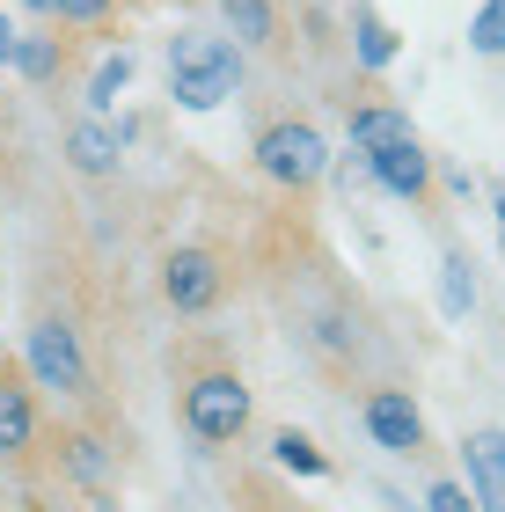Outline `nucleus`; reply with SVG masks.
Here are the masks:
<instances>
[{
  "label": "nucleus",
  "instance_id": "24",
  "mask_svg": "<svg viewBox=\"0 0 505 512\" xmlns=\"http://www.w3.org/2000/svg\"><path fill=\"white\" fill-rule=\"evenodd\" d=\"M498 220H505V191H498Z\"/></svg>",
  "mask_w": 505,
  "mask_h": 512
},
{
  "label": "nucleus",
  "instance_id": "7",
  "mask_svg": "<svg viewBox=\"0 0 505 512\" xmlns=\"http://www.w3.org/2000/svg\"><path fill=\"white\" fill-rule=\"evenodd\" d=\"M469 483H476V505L505 512V432H469Z\"/></svg>",
  "mask_w": 505,
  "mask_h": 512
},
{
  "label": "nucleus",
  "instance_id": "3",
  "mask_svg": "<svg viewBox=\"0 0 505 512\" xmlns=\"http://www.w3.org/2000/svg\"><path fill=\"white\" fill-rule=\"evenodd\" d=\"M257 161H264V176H279V183H315L330 169V147H323L315 125H271L257 139Z\"/></svg>",
  "mask_w": 505,
  "mask_h": 512
},
{
  "label": "nucleus",
  "instance_id": "23",
  "mask_svg": "<svg viewBox=\"0 0 505 512\" xmlns=\"http://www.w3.org/2000/svg\"><path fill=\"white\" fill-rule=\"evenodd\" d=\"M30 8H37V15H52V0H30Z\"/></svg>",
  "mask_w": 505,
  "mask_h": 512
},
{
  "label": "nucleus",
  "instance_id": "15",
  "mask_svg": "<svg viewBox=\"0 0 505 512\" xmlns=\"http://www.w3.org/2000/svg\"><path fill=\"white\" fill-rule=\"evenodd\" d=\"M227 22H235L242 44H264L271 37V8H264V0H227Z\"/></svg>",
  "mask_w": 505,
  "mask_h": 512
},
{
  "label": "nucleus",
  "instance_id": "19",
  "mask_svg": "<svg viewBox=\"0 0 505 512\" xmlns=\"http://www.w3.org/2000/svg\"><path fill=\"white\" fill-rule=\"evenodd\" d=\"M52 15H59V22H103L110 0H52Z\"/></svg>",
  "mask_w": 505,
  "mask_h": 512
},
{
  "label": "nucleus",
  "instance_id": "12",
  "mask_svg": "<svg viewBox=\"0 0 505 512\" xmlns=\"http://www.w3.org/2000/svg\"><path fill=\"white\" fill-rule=\"evenodd\" d=\"M396 59V30L381 15H359V66H388Z\"/></svg>",
  "mask_w": 505,
  "mask_h": 512
},
{
  "label": "nucleus",
  "instance_id": "13",
  "mask_svg": "<svg viewBox=\"0 0 505 512\" xmlns=\"http://www.w3.org/2000/svg\"><path fill=\"white\" fill-rule=\"evenodd\" d=\"M440 300H447V315H469V308H476V278H469V256H447Z\"/></svg>",
  "mask_w": 505,
  "mask_h": 512
},
{
  "label": "nucleus",
  "instance_id": "8",
  "mask_svg": "<svg viewBox=\"0 0 505 512\" xmlns=\"http://www.w3.org/2000/svg\"><path fill=\"white\" fill-rule=\"evenodd\" d=\"M66 154H74V169H81V176H118L125 139L110 132V125H96V118H88V125H74V132H66Z\"/></svg>",
  "mask_w": 505,
  "mask_h": 512
},
{
  "label": "nucleus",
  "instance_id": "6",
  "mask_svg": "<svg viewBox=\"0 0 505 512\" xmlns=\"http://www.w3.org/2000/svg\"><path fill=\"white\" fill-rule=\"evenodd\" d=\"M366 432H374L388 454H418L425 447V417H418L410 395H374V403H366Z\"/></svg>",
  "mask_w": 505,
  "mask_h": 512
},
{
  "label": "nucleus",
  "instance_id": "16",
  "mask_svg": "<svg viewBox=\"0 0 505 512\" xmlns=\"http://www.w3.org/2000/svg\"><path fill=\"white\" fill-rule=\"evenodd\" d=\"M125 81H132V59H125V52H118V59H103V66H96V81H88V103H96V110H110Z\"/></svg>",
  "mask_w": 505,
  "mask_h": 512
},
{
  "label": "nucleus",
  "instance_id": "4",
  "mask_svg": "<svg viewBox=\"0 0 505 512\" xmlns=\"http://www.w3.org/2000/svg\"><path fill=\"white\" fill-rule=\"evenodd\" d=\"M30 374L44 388H59V395H81L88 388V366H81V344L66 322H37L30 330Z\"/></svg>",
  "mask_w": 505,
  "mask_h": 512
},
{
  "label": "nucleus",
  "instance_id": "22",
  "mask_svg": "<svg viewBox=\"0 0 505 512\" xmlns=\"http://www.w3.org/2000/svg\"><path fill=\"white\" fill-rule=\"evenodd\" d=\"M15 44H22V37H15V22L0 15V66H15Z\"/></svg>",
  "mask_w": 505,
  "mask_h": 512
},
{
  "label": "nucleus",
  "instance_id": "14",
  "mask_svg": "<svg viewBox=\"0 0 505 512\" xmlns=\"http://www.w3.org/2000/svg\"><path fill=\"white\" fill-rule=\"evenodd\" d=\"M271 454H279V461H286L293 476H323V469H330V461L315 454V447H308L301 432H279V439H271Z\"/></svg>",
  "mask_w": 505,
  "mask_h": 512
},
{
  "label": "nucleus",
  "instance_id": "17",
  "mask_svg": "<svg viewBox=\"0 0 505 512\" xmlns=\"http://www.w3.org/2000/svg\"><path fill=\"white\" fill-rule=\"evenodd\" d=\"M15 66H22L30 81H52V74H59V52H52V37H22V44H15Z\"/></svg>",
  "mask_w": 505,
  "mask_h": 512
},
{
  "label": "nucleus",
  "instance_id": "9",
  "mask_svg": "<svg viewBox=\"0 0 505 512\" xmlns=\"http://www.w3.org/2000/svg\"><path fill=\"white\" fill-rule=\"evenodd\" d=\"M366 161H374V176L388 183V191H396V198H418L425 191V154H418V139H396V147H381V154H366Z\"/></svg>",
  "mask_w": 505,
  "mask_h": 512
},
{
  "label": "nucleus",
  "instance_id": "2",
  "mask_svg": "<svg viewBox=\"0 0 505 512\" xmlns=\"http://www.w3.org/2000/svg\"><path fill=\"white\" fill-rule=\"evenodd\" d=\"M183 417H191L198 439H235L249 425V388L235 374H205V381H191V395H183Z\"/></svg>",
  "mask_w": 505,
  "mask_h": 512
},
{
  "label": "nucleus",
  "instance_id": "11",
  "mask_svg": "<svg viewBox=\"0 0 505 512\" xmlns=\"http://www.w3.org/2000/svg\"><path fill=\"white\" fill-rule=\"evenodd\" d=\"M30 395H22V388H8V381H0V454H22V447H30Z\"/></svg>",
  "mask_w": 505,
  "mask_h": 512
},
{
  "label": "nucleus",
  "instance_id": "10",
  "mask_svg": "<svg viewBox=\"0 0 505 512\" xmlns=\"http://www.w3.org/2000/svg\"><path fill=\"white\" fill-rule=\"evenodd\" d=\"M396 139H418L403 110H359V118H352V147L359 154H381V147H396Z\"/></svg>",
  "mask_w": 505,
  "mask_h": 512
},
{
  "label": "nucleus",
  "instance_id": "5",
  "mask_svg": "<svg viewBox=\"0 0 505 512\" xmlns=\"http://www.w3.org/2000/svg\"><path fill=\"white\" fill-rule=\"evenodd\" d=\"M162 293H169V308H183V315H205L220 300V264L205 249H176L169 256V271H162Z\"/></svg>",
  "mask_w": 505,
  "mask_h": 512
},
{
  "label": "nucleus",
  "instance_id": "21",
  "mask_svg": "<svg viewBox=\"0 0 505 512\" xmlns=\"http://www.w3.org/2000/svg\"><path fill=\"white\" fill-rule=\"evenodd\" d=\"M74 469H81V476H103V454H96V439H74Z\"/></svg>",
  "mask_w": 505,
  "mask_h": 512
},
{
  "label": "nucleus",
  "instance_id": "18",
  "mask_svg": "<svg viewBox=\"0 0 505 512\" xmlns=\"http://www.w3.org/2000/svg\"><path fill=\"white\" fill-rule=\"evenodd\" d=\"M476 52H505V0H491L484 15H476V30H469Z\"/></svg>",
  "mask_w": 505,
  "mask_h": 512
},
{
  "label": "nucleus",
  "instance_id": "20",
  "mask_svg": "<svg viewBox=\"0 0 505 512\" xmlns=\"http://www.w3.org/2000/svg\"><path fill=\"white\" fill-rule=\"evenodd\" d=\"M425 512H469V491H462V483H432Z\"/></svg>",
  "mask_w": 505,
  "mask_h": 512
},
{
  "label": "nucleus",
  "instance_id": "1",
  "mask_svg": "<svg viewBox=\"0 0 505 512\" xmlns=\"http://www.w3.org/2000/svg\"><path fill=\"white\" fill-rule=\"evenodd\" d=\"M169 96L183 110H220L235 96V44L205 37V30H176L169 44Z\"/></svg>",
  "mask_w": 505,
  "mask_h": 512
}]
</instances>
